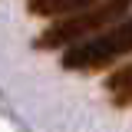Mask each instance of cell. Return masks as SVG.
I'll return each instance as SVG.
<instances>
[{
    "label": "cell",
    "mask_w": 132,
    "mask_h": 132,
    "mask_svg": "<svg viewBox=\"0 0 132 132\" xmlns=\"http://www.w3.org/2000/svg\"><path fill=\"white\" fill-rule=\"evenodd\" d=\"M129 13H132V0H96L89 10L50 23L46 30L33 40V46H40V50H69V46H79V43H86V40H93L96 33H102L106 27L126 20Z\"/></svg>",
    "instance_id": "6da1fadb"
},
{
    "label": "cell",
    "mask_w": 132,
    "mask_h": 132,
    "mask_svg": "<svg viewBox=\"0 0 132 132\" xmlns=\"http://www.w3.org/2000/svg\"><path fill=\"white\" fill-rule=\"evenodd\" d=\"M129 53H132V13L112 27H106L102 33H96L93 40L69 46L60 56V63H63V69H73V73H99Z\"/></svg>",
    "instance_id": "7a4b0ae2"
},
{
    "label": "cell",
    "mask_w": 132,
    "mask_h": 132,
    "mask_svg": "<svg viewBox=\"0 0 132 132\" xmlns=\"http://www.w3.org/2000/svg\"><path fill=\"white\" fill-rule=\"evenodd\" d=\"M96 0H30L27 10L33 16H46V20H66V16H76L82 10H89Z\"/></svg>",
    "instance_id": "3957f363"
},
{
    "label": "cell",
    "mask_w": 132,
    "mask_h": 132,
    "mask_svg": "<svg viewBox=\"0 0 132 132\" xmlns=\"http://www.w3.org/2000/svg\"><path fill=\"white\" fill-rule=\"evenodd\" d=\"M106 89H109V96H112L116 106L132 102V63L122 66L119 73H112V79H106Z\"/></svg>",
    "instance_id": "277c9868"
}]
</instances>
